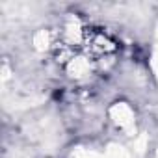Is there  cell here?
Here are the masks:
<instances>
[]
</instances>
